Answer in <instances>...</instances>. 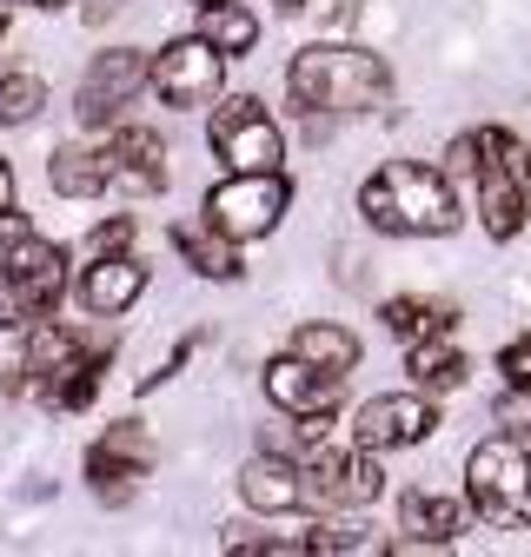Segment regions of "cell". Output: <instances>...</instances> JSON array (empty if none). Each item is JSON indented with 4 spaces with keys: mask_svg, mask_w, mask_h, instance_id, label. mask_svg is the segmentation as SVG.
Here are the masks:
<instances>
[{
    "mask_svg": "<svg viewBox=\"0 0 531 557\" xmlns=\"http://www.w3.org/2000/svg\"><path fill=\"white\" fill-rule=\"evenodd\" d=\"M286 94L306 113V133H332V120H353V113H379L392 100V66L372 47H299L286 66Z\"/></svg>",
    "mask_w": 531,
    "mask_h": 557,
    "instance_id": "cell-1",
    "label": "cell"
},
{
    "mask_svg": "<svg viewBox=\"0 0 531 557\" xmlns=\"http://www.w3.org/2000/svg\"><path fill=\"white\" fill-rule=\"evenodd\" d=\"M359 213L372 233H392V239H445V233H458V193L439 166L385 160L359 186Z\"/></svg>",
    "mask_w": 531,
    "mask_h": 557,
    "instance_id": "cell-2",
    "label": "cell"
},
{
    "mask_svg": "<svg viewBox=\"0 0 531 557\" xmlns=\"http://www.w3.org/2000/svg\"><path fill=\"white\" fill-rule=\"evenodd\" d=\"M465 498L492 531H531V445L518 432H498L465 458Z\"/></svg>",
    "mask_w": 531,
    "mask_h": 557,
    "instance_id": "cell-3",
    "label": "cell"
},
{
    "mask_svg": "<svg viewBox=\"0 0 531 557\" xmlns=\"http://www.w3.org/2000/svg\"><path fill=\"white\" fill-rule=\"evenodd\" d=\"M60 293H66V252L27 233L0 259V332H34L40 319L60 312Z\"/></svg>",
    "mask_w": 531,
    "mask_h": 557,
    "instance_id": "cell-4",
    "label": "cell"
},
{
    "mask_svg": "<svg viewBox=\"0 0 531 557\" xmlns=\"http://www.w3.org/2000/svg\"><path fill=\"white\" fill-rule=\"evenodd\" d=\"M286 206H293V180H286V166L280 173H233V180H220L213 193H207V206H199V220H207L213 233H226V239H266L280 220H286Z\"/></svg>",
    "mask_w": 531,
    "mask_h": 557,
    "instance_id": "cell-5",
    "label": "cell"
},
{
    "mask_svg": "<svg viewBox=\"0 0 531 557\" xmlns=\"http://www.w3.org/2000/svg\"><path fill=\"white\" fill-rule=\"evenodd\" d=\"M207 139H213V153L226 160V173H280L286 166V133H280L273 113H266V100H252V94L220 100Z\"/></svg>",
    "mask_w": 531,
    "mask_h": 557,
    "instance_id": "cell-6",
    "label": "cell"
},
{
    "mask_svg": "<svg viewBox=\"0 0 531 557\" xmlns=\"http://www.w3.org/2000/svg\"><path fill=\"white\" fill-rule=\"evenodd\" d=\"M100 352H113V338L100 345V338H87V332H66V325L40 319V325L27 332L21 366L8 372V398H40V405H53V392L74 379L87 359H100Z\"/></svg>",
    "mask_w": 531,
    "mask_h": 557,
    "instance_id": "cell-7",
    "label": "cell"
},
{
    "mask_svg": "<svg viewBox=\"0 0 531 557\" xmlns=\"http://www.w3.org/2000/svg\"><path fill=\"white\" fill-rule=\"evenodd\" d=\"M226 87V53L207 34H180L153 53V94L160 107H213Z\"/></svg>",
    "mask_w": 531,
    "mask_h": 557,
    "instance_id": "cell-8",
    "label": "cell"
},
{
    "mask_svg": "<svg viewBox=\"0 0 531 557\" xmlns=\"http://www.w3.org/2000/svg\"><path fill=\"white\" fill-rule=\"evenodd\" d=\"M306 478H312V505L319 511H366L385 492V471H379V451L372 445H353V451L312 445L306 451Z\"/></svg>",
    "mask_w": 531,
    "mask_h": 557,
    "instance_id": "cell-9",
    "label": "cell"
},
{
    "mask_svg": "<svg viewBox=\"0 0 531 557\" xmlns=\"http://www.w3.org/2000/svg\"><path fill=\"white\" fill-rule=\"evenodd\" d=\"M153 87V60L140 47H107L94 66H87V81H81V126L100 133V126H120V113L133 107V94Z\"/></svg>",
    "mask_w": 531,
    "mask_h": 557,
    "instance_id": "cell-10",
    "label": "cell"
},
{
    "mask_svg": "<svg viewBox=\"0 0 531 557\" xmlns=\"http://www.w3.org/2000/svg\"><path fill=\"white\" fill-rule=\"evenodd\" d=\"M147 471H153V438H147L140 418H120V425H107L87 445V484H94L100 505H126Z\"/></svg>",
    "mask_w": 531,
    "mask_h": 557,
    "instance_id": "cell-11",
    "label": "cell"
},
{
    "mask_svg": "<svg viewBox=\"0 0 531 557\" xmlns=\"http://www.w3.org/2000/svg\"><path fill=\"white\" fill-rule=\"evenodd\" d=\"M439 432V411H432V392H379L353 411V445H372V451H406V445H425Z\"/></svg>",
    "mask_w": 531,
    "mask_h": 557,
    "instance_id": "cell-12",
    "label": "cell"
},
{
    "mask_svg": "<svg viewBox=\"0 0 531 557\" xmlns=\"http://www.w3.org/2000/svg\"><path fill=\"white\" fill-rule=\"evenodd\" d=\"M339 372H325V366H312L306 352H286L280 359H266V405H280L286 418H319V411H332L339 405Z\"/></svg>",
    "mask_w": 531,
    "mask_h": 557,
    "instance_id": "cell-13",
    "label": "cell"
},
{
    "mask_svg": "<svg viewBox=\"0 0 531 557\" xmlns=\"http://www.w3.org/2000/svg\"><path fill=\"white\" fill-rule=\"evenodd\" d=\"M239 498L266 518H286V511H312V478H306V458L293 451H259L246 471H239Z\"/></svg>",
    "mask_w": 531,
    "mask_h": 557,
    "instance_id": "cell-14",
    "label": "cell"
},
{
    "mask_svg": "<svg viewBox=\"0 0 531 557\" xmlns=\"http://www.w3.org/2000/svg\"><path fill=\"white\" fill-rule=\"evenodd\" d=\"M107 166H113V193H166V147L153 126H107Z\"/></svg>",
    "mask_w": 531,
    "mask_h": 557,
    "instance_id": "cell-15",
    "label": "cell"
},
{
    "mask_svg": "<svg viewBox=\"0 0 531 557\" xmlns=\"http://www.w3.org/2000/svg\"><path fill=\"white\" fill-rule=\"evenodd\" d=\"M140 293H147V265L133 259V252H107V259H94V265L81 272V306H87L94 319L133 312V306H140Z\"/></svg>",
    "mask_w": 531,
    "mask_h": 557,
    "instance_id": "cell-16",
    "label": "cell"
},
{
    "mask_svg": "<svg viewBox=\"0 0 531 557\" xmlns=\"http://www.w3.org/2000/svg\"><path fill=\"white\" fill-rule=\"evenodd\" d=\"M398 550H439V544H452L458 531H465V505H452V498H439V492H406L398 498Z\"/></svg>",
    "mask_w": 531,
    "mask_h": 557,
    "instance_id": "cell-17",
    "label": "cell"
},
{
    "mask_svg": "<svg viewBox=\"0 0 531 557\" xmlns=\"http://www.w3.org/2000/svg\"><path fill=\"white\" fill-rule=\"evenodd\" d=\"M166 239H173V252H180L199 278H239V272H246V265H239V239L213 233L207 220H199V226H193V220H180Z\"/></svg>",
    "mask_w": 531,
    "mask_h": 557,
    "instance_id": "cell-18",
    "label": "cell"
},
{
    "mask_svg": "<svg viewBox=\"0 0 531 557\" xmlns=\"http://www.w3.org/2000/svg\"><path fill=\"white\" fill-rule=\"evenodd\" d=\"M47 186L60 199H100L113 193V166H107V147H60L47 160Z\"/></svg>",
    "mask_w": 531,
    "mask_h": 557,
    "instance_id": "cell-19",
    "label": "cell"
},
{
    "mask_svg": "<svg viewBox=\"0 0 531 557\" xmlns=\"http://www.w3.org/2000/svg\"><path fill=\"white\" fill-rule=\"evenodd\" d=\"M406 372H412V385H419V392H458L472 366H465V352H458V345L439 332V338H412Z\"/></svg>",
    "mask_w": 531,
    "mask_h": 557,
    "instance_id": "cell-20",
    "label": "cell"
},
{
    "mask_svg": "<svg viewBox=\"0 0 531 557\" xmlns=\"http://www.w3.org/2000/svg\"><path fill=\"white\" fill-rule=\"evenodd\" d=\"M379 319H385V332H398V338H439V332L458 325V312H452L445 299H385Z\"/></svg>",
    "mask_w": 531,
    "mask_h": 557,
    "instance_id": "cell-21",
    "label": "cell"
},
{
    "mask_svg": "<svg viewBox=\"0 0 531 557\" xmlns=\"http://www.w3.org/2000/svg\"><path fill=\"white\" fill-rule=\"evenodd\" d=\"M293 352H306L312 366H325V372H353L359 366V338L346 332V325H299L293 332Z\"/></svg>",
    "mask_w": 531,
    "mask_h": 557,
    "instance_id": "cell-22",
    "label": "cell"
},
{
    "mask_svg": "<svg viewBox=\"0 0 531 557\" xmlns=\"http://www.w3.org/2000/svg\"><path fill=\"white\" fill-rule=\"evenodd\" d=\"M199 34H207L226 60H239V53H252V40H259V21L239 8V0H220V8H199Z\"/></svg>",
    "mask_w": 531,
    "mask_h": 557,
    "instance_id": "cell-23",
    "label": "cell"
},
{
    "mask_svg": "<svg viewBox=\"0 0 531 557\" xmlns=\"http://www.w3.org/2000/svg\"><path fill=\"white\" fill-rule=\"evenodd\" d=\"M306 550H385V537L359 518V511H339V518H319L312 531H306Z\"/></svg>",
    "mask_w": 531,
    "mask_h": 557,
    "instance_id": "cell-24",
    "label": "cell"
},
{
    "mask_svg": "<svg viewBox=\"0 0 531 557\" xmlns=\"http://www.w3.org/2000/svg\"><path fill=\"white\" fill-rule=\"evenodd\" d=\"M47 107V87L34 74H0V120L8 126H34Z\"/></svg>",
    "mask_w": 531,
    "mask_h": 557,
    "instance_id": "cell-25",
    "label": "cell"
},
{
    "mask_svg": "<svg viewBox=\"0 0 531 557\" xmlns=\"http://www.w3.org/2000/svg\"><path fill=\"white\" fill-rule=\"evenodd\" d=\"M107 359H113V352H100V359H87V366H81L74 379H66V385L53 392V411H87V405L100 398V385H107Z\"/></svg>",
    "mask_w": 531,
    "mask_h": 557,
    "instance_id": "cell-26",
    "label": "cell"
},
{
    "mask_svg": "<svg viewBox=\"0 0 531 557\" xmlns=\"http://www.w3.org/2000/svg\"><path fill=\"white\" fill-rule=\"evenodd\" d=\"M126 246H133V220H126V213H120V220H100V226L87 233V252H94V259L126 252Z\"/></svg>",
    "mask_w": 531,
    "mask_h": 557,
    "instance_id": "cell-27",
    "label": "cell"
},
{
    "mask_svg": "<svg viewBox=\"0 0 531 557\" xmlns=\"http://www.w3.org/2000/svg\"><path fill=\"white\" fill-rule=\"evenodd\" d=\"M498 372H505V385H524V392H531V338L505 345V352H498Z\"/></svg>",
    "mask_w": 531,
    "mask_h": 557,
    "instance_id": "cell-28",
    "label": "cell"
},
{
    "mask_svg": "<svg viewBox=\"0 0 531 557\" xmlns=\"http://www.w3.org/2000/svg\"><path fill=\"white\" fill-rule=\"evenodd\" d=\"M21 239H27V220H21L14 206H8V213H0V259H8V252H14Z\"/></svg>",
    "mask_w": 531,
    "mask_h": 557,
    "instance_id": "cell-29",
    "label": "cell"
},
{
    "mask_svg": "<svg viewBox=\"0 0 531 557\" xmlns=\"http://www.w3.org/2000/svg\"><path fill=\"white\" fill-rule=\"evenodd\" d=\"M8 206H14V166L0 160V213H8Z\"/></svg>",
    "mask_w": 531,
    "mask_h": 557,
    "instance_id": "cell-30",
    "label": "cell"
},
{
    "mask_svg": "<svg viewBox=\"0 0 531 557\" xmlns=\"http://www.w3.org/2000/svg\"><path fill=\"white\" fill-rule=\"evenodd\" d=\"M21 8H40V14H53V8H66V0H21Z\"/></svg>",
    "mask_w": 531,
    "mask_h": 557,
    "instance_id": "cell-31",
    "label": "cell"
},
{
    "mask_svg": "<svg viewBox=\"0 0 531 557\" xmlns=\"http://www.w3.org/2000/svg\"><path fill=\"white\" fill-rule=\"evenodd\" d=\"M273 8H280V14H299V8H306V0H273Z\"/></svg>",
    "mask_w": 531,
    "mask_h": 557,
    "instance_id": "cell-32",
    "label": "cell"
},
{
    "mask_svg": "<svg viewBox=\"0 0 531 557\" xmlns=\"http://www.w3.org/2000/svg\"><path fill=\"white\" fill-rule=\"evenodd\" d=\"M193 8H220V0H193Z\"/></svg>",
    "mask_w": 531,
    "mask_h": 557,
    "instance_id": "cell-33",
    "label": "cell"
},
{
    "mask_svg": "<svg viewBox=\"0 0 531 557\" xmlns=\"http://www.w3.org/2000/svg\"><path fill=\"white\" fill-rule=\"evenodd\" d=\"M0 40H8V14H0Z\"/></svg>",
    "mask_w": 531,
    "mask_h": 557,
    "instance_id": "cell-34",
    "label": "cell"
},
{
    "mask_svg": "<svg viewBox=\"0 0 531 557\" xmlns=\"http://www.w3.org/2000/svg\"><path fill=\"white\" fill-rule=\"evenodd\" d=\"M524 180H531V153H524Z\"/></svg>",
    "mask_w": 531,
    "mask_h": 557,
    "instance_id": "cell-35",
    "label": "cell"
},
{
    "mask_svg": "<svg viewBox=\"0 0 531 557\" xmlns=\"http://www.w3.org/2000/svg\"><path fill=\"white\" fill-rule=\"evenodd\" d=\"M518 438H524V445H531V425H524V432H518Z\"/></svg>",
    "mask_w": 531,
    "mask_h": 557,
    "instance_id": "cell-36",
    "label": "cell"
}]
</instances>
